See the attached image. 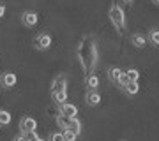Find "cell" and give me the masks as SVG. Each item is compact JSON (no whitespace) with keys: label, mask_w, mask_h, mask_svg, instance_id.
Listing matches in <instances>:
<instances>
[{"label":"cell","mask_w":159,"mask_h":141,"mask_svg":"<svg viewBox=\"0 0 159 141\" xmlns=\"http://www.w3.org/2000/svg\"><path fill=\"white\" fill-rule=\"evenodd\" d=\"M138 90H140V85H138V83H127V85H125V92L131 94V95L138 94Z\"/></svg>","instance_id":"18"},{"label":"cell","mask_w":159,"mask_h":141,"mask_svg":"<svg viewBox=\"0 0 159 141\" xmlns=\"http://www.w3.org/2000/svg\"><path fill=\"white\" fill-rule=\"evenodd\" d=\"M62 136H64V141H76V138H78L74 132H71V130H67V129L62 132Z\"/></svg>","instance_id":"20"},{"label":"cell","mask_w":159,"mask_h":141,"mask_svg":"<svg viewBox=\"0 0 159 141\" xmlns=\"http://www.w3.org/2000/svg\"><path fill=\"white\" fill-rule=\"evenodd\" d=\"M50 141H64L62 132H53V134H51V138H50Z\"/></svg>","instance_id":"22"},{"label":"cell","mask_w":159,"mask_h":141,"mask_svg":"<svg viewBox=\"0 0 159 141\" xmlns=\"http://www.w3.org/2000/svg\"><path fill=\"white\" fill-rule=\"evenodd\" d=\"M50 46H51L50 34H39L37 37H35V48H37V50L44 51V50H48Z\"/></svg>","instance_id":"5"},{"label":"cell","mask_w":159,"mask_h":141,"mask_svg":"<svg viewBox=\"0 0 159 141\" xmlns=\"http://www.w3.org/2000/svg\"><path fill=\"white\" fill-rule=\"evenodd\" d=\"M124 73L122 69H119V67H111L108 71V78H110V81H119V78H120V74Z\"/></svg>","instance_id":"14"},{"label":"cell","mask_w":159,"mask_h":141,"mask_svg":"<svg viewBox=\"0 0 159 141\" xmlns=\"http://www.w3.org/2000/svg\"><path fill=\"white\" fill-rule=\"evenodd\" d=\"M87 86H89V90H96L97 86H99V78H97L96 74L87 76Z\"/></svg>","instance_id":"12"},{"label":"cell","mask_w":159,"mask_h":141,"mask_svg":"<svg viewBox=\"0 0 159 141\" xmlns=\"http://www.w3.org/2000/svg\"><path fill=\"white\" fill-rule=\"evenodd\" d=\"M67 130H71V132H74V134L78 136L80 132H81V122H80L78 118H73L71 122H69V127Z\"/></svg>","instance_id":"10"},{"label":"cell","mask_w":159,"mask_h":141,"mask_svg":"<svg viewBox=\"0 0 159 141\" xmlns=\"http://www.w3.org/2000/svg\"><path fill=\"white\" fill-rule=\"evenodd\" d=\"M9 122H11V113L0 109V125H7Z\"/></svg>","instance_id":"17"},{"label":"cell","mask_w":159,"mask_h":141,"mask_svg":"<svg viewBox=\"0 0 159 141\" xmlns=\"http://www.w3.org/2000/svg\"><path fill=\"white\" fill-rule=\"evenodd\" d=\"M110 21L113 23V27L117 28V32H124L125 30V16L120 6H111L110 7Z\"/></svg>","instance_id":"2"},{"label":"cell","mask_w":159,"mask_h":141,"mask_svg":"<svg viewBox=\"0 0 159 141\" xmlns=\"http://www.w3.org/2000/svg\"><path fill=\"white\" fill-rule=\"evenodd\" d=\"M58 92H67V78L64 74L57 76L51 83V94H58Z\"/></svg>","instance_id":"3"},{"label":"cell","mask_w":159,"mask_h":141,"mask_svg":"<svg viewBox=\"0 0 159 141\" xmlns=\"http://www.w3.org/2000/svg\"><path fill=\"white\" fill-rule=\"evenodd\" d=\"M35 127H37V122L30 117H25L20 122V129H21V134H29V132H35Z\"/></svg>","instance_id":"4"},{"label":"cell","mask_w":159,"mask_h":141,"mask_svg":"<svg viewBox=\"0 0 159 141\" xmlns=\"http://www.w3.org/2000/svg\"><path fill=\"white\" fill-rule=\"evenodd\" d=\"M21 23L25 25V27H34L35 23H37V14L35 12H23V16H21Z\"/></svg>","instance_id":"8"},{"label":"cell","mask_w":159,"mask_h":141,"mask_svg":"<svg viewBox=\"0 0 159 141\" xmlns=\"http://www.w3.org/2000/svg\"><path fill=\"white\" fill-rule=\"evenodd\" d=\"M125 76H127V79H129V83H138V78H140V73H138L136 69H127L125 71Z\"/></svg>","instance_id":"13"},{"label":"cell","mask_w":159,"mask_h":141,"mask_svg":"<svg viewBox=\"0 0 159 141\" xmlns=\"http://www.w3.org/2000/svg\"><path fill=\"white\" fill-rule=\"evenodd\" d=\"M4 14H6V7H4V6H0V18L4 16Z\"/></svg>","instance_id":"24"},{"label":"cell","mask_w":159,"mask_h":141,"mask_svg":"<svg viewBox=\"0 0 159 141\" xmlns=\"http://www.w3.org/2000/svg\"><path fill=\"white\" fill-rule=\"evenodd\" d=\"M30 141H44V139H41L39 136H37V138H34V139H30Z\"/></svg>","instance_id":"25"},{"label":"cell","mask_w":159,"mask_h":141,"mask_svg":"<svg viewBox=\"0 0 159 141\" xmlns=\"http://www.w3.org/2000/svg\"><path fill=\"white\" fill-rule=\"evenodd\" d=\"M154 4H156V6H159V0H154Z\"/></svg>","instance_id":"26"},{"label":"cell","mask_w":159,"mask_h":141,"mask_svg":"<svg viewBox=\"0 0 159 141\" xmlns=\"http://www.w3.org/2000/svg\"><path fill=\"white\" fill-rule=\"evenodd\" d=\"M16 81H18V78H16V74H14V73H6L4 76H2V85H4L6 88L14 86V85H16Z\"/></svg>","instance_id":"9"},{"label":"cell","mask_w":159,"mask_h":141,"mask_svg":"<svg viewBox=\"0 0 159 141\" xmlns=\"http://www.w3.org/2000/svg\"><path fill=\"white\" fill-rule=\"evenodd\" d=\"M148 39H150V42H152L154 46H159V30H150Z\"/></svg>","instance_id":"19"},{"label":"cell","mask_w":159,"mask_h":141,"mask_svg":"<svg viewBox=\"0 0 159 141\" xmlns=\"http://www.w3.org/2000/svg\"><path fill=\"white\" fill-rule=\"evenodd\" d=\"M85 101H87L89 106H97V104L101 102V94H99L97 90H89V92H87Z\"/></svg>","instance_id":"7"},{"label":"cell","mask_w":159,"mask_h":141,"mask_svg":"<svg viewBox=\"0 0 159 141\" xmlns=\"http://www.w3.org/2000/svg\"><path fill=\"white\" fill-rule=\"evenodd\" d=\"M69 122H71V118H67V117H64V115H60V113H58L57 115V125L58 127H60V129H67L69 127Z\"/></svg>","instance_id":"15"},{"label":"cell","mask_w":159,"mask_h":141,"mask_svg":"<svg viewBox=\"0 0 159 141\" xmlns=\"http://www.w3.org/2000/svg\"><path fill=\"white\" fill-rule=\"evenodd\" d=\"M53 101L57 102L58 106L64 104V102L67 101V92H58V94H53Z\"/></svg>","instance_id":"16"},{"label":"cell","mask_w":159,"mask_h":141,"mask_svg":"<svg viewBox=\"0 0 159 141\" xmlns=\"http://www.w3.org/2000/svg\"><path fill=\"white\" fill-rule=\"evenodd\" d=\"M78 58H80V64L89 76L94 74L96 71V65H97V58H99V53H97V46H96V39L94 35H85L83 39L80 41L78 44Z\"/></svg>","instance_id":"1"},{"label":"cell","mask_w":159,"mask_h":141,"mask_svg":"<svg viewBox=\"0 0 159 141\" xmlns=\"http://www.w3.org/2000/svg\"><path fill=\"white\" fill-rule=\"evenodd\" d=\"M60 115L64 117H67V118H76V115H78V108L74 106V104H69V102H64L60 104Z\"/></svg>","instance_id":"6"},{"label":"cell","mask_w":159,"mask_h":141,"mask_svg":"<svg viewBox=\"0 0 159 141\" xmlns=\"http://www.w3.org/2000/svg\"><path fill=\"white\" fill-rule=\"evenodd\" d=\"M14 141H29V139H27V138H25L23 134H20V136H18V138H16Z\"/></svg>","instance_id":"23"},{"label":"cell","mask_w":159,"mask_h":141,"mask_svg":"<svg viewBox=\"0 0 159 141\" xmlns=\"http://www.w3.org/2000/svg\"><path fill=\"white\" fill-rule=\"evenodd\" d=\"M117 83H120V86H124V88H125V85L129 83V79H127V76H125V74L122 73V74H120V78H119V81H117Z\"/></svg>","instance_id":"21"},{"label":"cell","mask_w":159,"mask_h":141,"mask_svg":"<svg viewBox=\"0 0 159 141\" xmlns=\"http://www.w3.org/2000/svg\"><path fill=\"white\" fill-rule=\"evenodd\" d=\"M131 42L136 46V48H145L147 39H145L143 35H140V34H134V35H131Z\"/></svg>","instance_id":"11"}]
</instances>
